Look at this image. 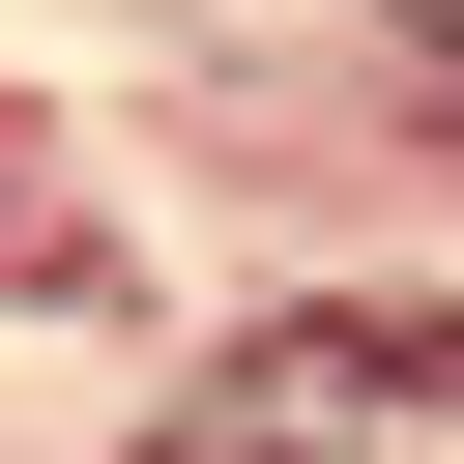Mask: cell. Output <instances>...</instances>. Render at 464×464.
<instances>
[{"label":"cell","instance_id":"1","mask_svg":"<svg viewBox=\"0 0 464 464\" xmlns=\"http://www.w3.org/2000/svg\"><path fill=\"white\" fill-rule=\"evenodd\" d=\"M435 406H464V319H261L174 464H406Z\"/></svg>","mask_w":464,"mask_h":464},{"label":"cell","instance_id":"2","mask_svg":"<svg viewBox=\"0 0 464 464\" xmlns=\"http://www.w3.org/2000/svg\"><path fill=\"white\" fill-rule=\"evenodd\" d=\"M406 29H435V58H464V0H406Z\"/></svg>","mask_w":464,"mask_h":464}]
</instances>
